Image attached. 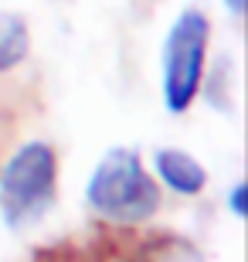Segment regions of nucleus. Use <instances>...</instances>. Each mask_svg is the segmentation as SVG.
<instances>
[{"label":"nucleus","mask_w":248,"mask_h":262,"mask_svg":"<svg viewBox=\"0 0 248 262\" xmlns=\"http://www.w3.org/2000/svg\"><path fill=\"white\" fill-rule=\"evenodd\" d=\"M204 61H208V17L200 10H184L163 41L160 85L170 113H184L194 102L204 78Z\"/></svg>","instance_id":"nucleus-3"},{"label":"nucleus","mask_w":248,"mask_h":262,"mask_svg":"<svg viewBox=\"0 0 248 262\" xmlns=\"http://www.w3.org/2000/svg\"><path fill=\"white\" fill-rule=\"evenodd\" d=\"M31 48L28 28L17 14H0V72H10L14 65L24 61Z\"/></svg>","instance_id":"nucleus-5"},{"label":"nucleus","mask_w":248,"mask_h":262,"mask_svg":"<svg viewBox=\"0 0 248 262\" xmlns=\"http://www.w3.org/2000/svg\"><path fill=\"white\" fill-rule=\"evenodd\" d=\"M153 167H156V177L170 187L173 194H181V198L200 194L204 184H208L204 167H200L191 154H184V150H160Z\"/></svg>","instance_id":"nucleus-4"},{"label":"nucleus","mask_w":248,"mask_h":262,"mask_svg":"<svg viewBox=\"0 0 248 262\" xmlns=\"http://www.w3.org/2000/svg\"><path fill=\"white\" fill-rule=\"evenodd\" d=\"M231 211H235V218H245V184L231 187Z\"/></svg>","instance_id":"nucleus-7"},{"label":"nucleus","mask_w":248,"mask_h":262,"mask_svg":"<svg viewBox=\"0 0 248 262\" xmlns=\"http://www.w3.org/2000/svg\"><path fill=\"white\" fill-rule=\"evenodd\" d=\"M85 198L88 208L112 225H140L153 218L156 204H160L156 181L146 174L140 154L126 150V146L109 150L96 164Z\"/></svg>","instance_id":"nucleus-1"},{"label":"nucleus","mask_w":248,"mask_h":262,"mask_svg":"<svg viewBox=\"0 0 248 262\" xmlns=\"http://www.w3.org/2000/svg\"><path fill=\"white\" fill-rule=\"evenodd\" d=\"M143 262H204V255H200L191 242L163 238V242H153L150 249H146Z\"/></svg>","instance_id":"nucleus-6"},{"label":"nucleus","mask_w":248,"mask_h":262,"mask_svg":"<svg viewBox=\"0 0 248 262\" xmlns=\"http://www.w3.org/2000/svg\"><path fill=\"white\" fill-rule=\"evenodd\" d=\"M55 150L41 140L24 143L0 170V218H4V225L14 232L34 228L55 204Z\"/></svg>","instance_id":"nucleus-2"},{"label":"nucleus","mask_w":248,"mask_h":262,"mask_svg":"<svg viewBox=\"0 0 248 262\" xmlns=\"http://www.w3.org/2000/svg\"><path fill=\"white\" fill-rule=\"evenodd\" d=\"M224 7H228L231 14H241V10H245V0H224Z\"/></svg>","instance_id":"nucleus-8"}]
</instances>
